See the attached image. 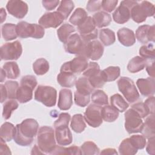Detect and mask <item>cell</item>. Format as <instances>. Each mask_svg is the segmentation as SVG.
Masks as SVG:
<instances>
[{"instance_id":"1","label":"cell","mask_w":155,"mask_h":155,"mask_svg":"<svg viewBox=\"0 0 155 155\" xmlns=\"http://www.w3.org/2000/svg\"><path fill=\"white\" fill-rule=\"evenodd\" d=\"M39 128L38 122L34 119H26L15 126L14 141L19 145L27 147L31 144Z\"/></svg>"},{"instance_id":"2","label":"cell","mask_w":155,"mask_h":155,"mask_svg":"<svg viewBox=\"0 0 155 155\" xmlns=\"http://www.w3.org/2000/svg\"><path fill=\"white\" fill-rule=\"evenodd\" d=\"M37 143L44 154H51L56 146L53 128L48 126L41 127L38 133Z\"/></svg>"},{"instance_id":"3","label":"cell","mask_w":155,"mask_h":155,"mask_svg":"<svg viewBox=\"0 0 155 155\" xmlns=\"http://www.w3.org/2000/svg\"><path fill=\"white\" fill-rule=\"evenodd\" d=\"M37 85V80L33 75H26L22 78L17 91L16 99L21 104L26 103L33 97V91Z\"/></svg>"},{"instance_id":"4","label":"cell","mask_w":155,"mask_h":155,"mask_svg":"<svg viewBox=\"0 0 155 155\" xmlns=\"http://www.w3.org/2000/svg\"><path fill=\"white\" fill-rule=\"evenodd\" d=\"M16 33L21 38L41 39L44 36L45 30L41 25L20 21L16 25Z\"/></svg>"},{"instance_id":"5","label":"cell","mask_w":155,"mask_h":155,"mask_svg":"<svg viewBox=\"0 0 155 155\" xmlns=\"http://www.w3.org/2000/svg\"><path fill=\"white\" fill-rule=\"evenodd\" d=\"M155 12L154 5L149 1H143L137 3L131 10V18L136 23L144 22L147 17L153 16Z\"/></svg>"},{"instance_id":"6","label":"cell","mask_w":155,"mask_h":155,"mask_svg":"<svg viewBox=\"0 0 155 155\" xmlns=\"http://www.w3.org/2000/svg\"><path fill=\"white\" fill-rule=\"evenodd\" d=\"M83 76L88 79L91 85L94 88H101L106 82L99 65L94 62H90L88 63L87 68L83 72Z\"/></svg>"},{"instance_id":"7","label":"cell","mask_w":155,"mask_h":155,"mask_svg":"<svg viewBox=\"0 0 155 155\" xmlns=\"http://www.w3.org/2000/svg\"><path fill=\"white\" fill-rule=\"evenodd\" d=\"M35 99L47 107H53L56 103L57 91L51 86L39 85L35 92Z\"/></svg>"},{"instance_id":"8","label":"cell","mask_w":155,"mask_h":155,"mask_svg":"<svg viewBox=\"0 0 155 155\" xmlns=\"http://www.w3.org/2000/svg\"><path fill=\"white\" fill-rule=\"evenodd\" d=\"M119 90L130 103L135 102L139 98V93L133 80L128 77H121L117 81Z\"/></svg>"},{"instance_id":"9","label":"cell","mask_w":155,"mask_h":155,"mask_svg":"<svg viewBox=\"0 0 155 155\" xmlns=\"http://www.w3.org/2000/svg\"><path fill=\"white\" fill-rule=\"evenodd\" d=\"M88 42L85 41L78 33L72 34L67 42L64 44V48L66 52L76 54L77 56H82L85 57V53Z\"/></svg>"},{"instance_id":"10","label":"cell","mask_w":155,"mask_h":155,"mask_svg":"<svg viewBox=\"0 0 155 155\" xmlns=\"http://www.w3.org/2000/svg\"><path fill=\"white\" fill-rule=\"evenodd\" d=\"M125 128L129 134L140 133L143 127V120L139 114L133 108L125 113Z\"/></svg>"},{"instance_id":"11","label":"cell","mask_w":155,"mask_h":155,"mask_svg":"<svg viewBox=\"0 0 155 155\" xmlns=\"http://www.w3.org/2000/svg\"><path fill=\"white\" fill-rule=\"evenodd\" d=\"M138 2L136 1H122L113 13V19L117 24H124L131 18V10Z\"/></svg>"},{"instance_id":"12","label":"cell","mask_w":155,"mask_h":155,"mask_svg":"<svg viewBox=\"0 0 155 155\" xmlns=\"http://www.w3.org/2000/svg\"><path fill=\"white\" fill-rule=\"evenodd\" d=\"M0 50L1 60H17L22 54V47L19 41H15L4 44Z\"/></svg>"},{"instance_id":"13","label":"cell","mask_w":155,"mask_h":155,"mask_svg":"<svg viewBox=\"0 0 155 155\" xmlns=\"http://www.w3.org/2000/svg\"><path fill=\"white\" fill-rule=\"evenodd\" d=\"M81 37L86 42H90L97 38L98 31L92 17L88 16L87 19L78 26Z\"/></svg>"},{"instance_id":"14","label":"cell","mask_w":155,"mask_h":155,"mask_svg":"<svg viewBox=\"0 0 155 155\" xmlns=\"http://www.w3.org/2000/svg\"><path fill=\"white\" fill-rule=\"evenodd\" d=\"M102 107L95 104H91L85 110L84 117L85 121L91 127L96 128L102 124L101 115Z\"/></svg>"},{"instance_id":"15","label":"cell","mask_w":155,"mask_h":155,"mask_svg":"<svg viewBox=\"0 0 155 155\" xmlns=\"http://www.w3.org/2000/svg\"><path fill=\"white\" fill-rule=\"evenodd\" d=\"M88 65V59L84 56H78L71 61L63 64L60 71L71 72L74 74L84 72Z\"/></svg>"},{"instance_id":"16","label":"cell","mask_w":155,"mask_h":155,"mask_svg":"<svg viewBox=\"0 0 155 155\" xmlns=\"http://www.w3.org/2000/svg\"><path fill=\"white\" fill-rule=\"evenodd\" d=\"M64 18L58 12H48L43 15L38 21V23L45 28H57L64 21Z\"/></svg>"},{"instance_id":"17","label":"cell","mask_w":155,"mask_h":155,"mask_svg":"<svg viewBox=\"0 0 155 155\" xmlns=\"http://www.w3.org/2000/svg\"><path fill=\"white\" fill-rule=\"evenodd\" d=\"M6 8L11 15L18 19L24 18L28 13V10L27 3L19 0H12L8 1L6 5Z\"/></svg>"},{"instance_id":"18","label":"cell","mask_w":155,"mask_h":155,"mask_svg":"<svg viewBox=\"0 0 155 155\" xmlns=\"http://www.w3.org/2000/svg\"><path fill=\"white\" fill-rule=\"evenodd\" d=\"M136 37L137 41L142 44L154 42L155 39L154 25H142L139 26L136 31Z\"/></svg>"},{"instance_id":"19","label":"cell","mask_w":155,"mask_h":155,"mask_svg":"<svg viewBox=\"0 0 155 155\" xmlns=\"http://www.w3.org/2000/svg\"><path fill=\"white\" fill-rule=\"evenodd\" d=\"M104 46L97 40L88 42L87 45L85 57L93 61L99 59L104 53Z\"/></svg>"},{"instance_id":"20","label":"cell","mask_w":155,"mask_h":155,"mask_svg":"<svg viewBox=\"0 0 155 155\" xmlns=\"http://www.w3.org/2000/svg\"><path fill=\"white\" fill-rule=\"evenodd\" d=\"M136 85L142 95L144 96H153L155 93V81L153 78H140L136 81Z\"/></svg>"},{"instance_id":"21","label":"cell","mask_w":155,"mask_h":155,"mask_svg":"<svg viewBox=\"0 0 155 155\" xmlns=\"http://www.w3.org/2000/svg\"><path fill=\"white\" fill-rule=\"evenodd\" d=\"M55 139L58 145L61 146L68 145L73 140L72 134L68 126L55 128Z\"/></svg>"},{"instance_id":"22","label":"cell","mask_w":155,"mask_h":155,"mask_svg":"<svg viewBox=\"0 0 155 155\" xmlns=\"http://www.w3.org/2000/svg\"><path fill=\"white\" fill-rule=\"evenodd\" d=\"M119 41L125 47H130L134 44L136 42L135 35L133 30L128 28H122L117 32Z\"/></svg>"},{"instance_id":"23","label":"cell","mask_w":155,"mask_h":155,"mask_svg":"<svg viewBox=\"0 0 155 155\" xmlns=\"http://www.w3.org/2000/svg\"><path fill=\"white\" fill-rule=\"evenodd\" d=\"M73 104L72 92L67 88H63L60 90L58 107L61 110H69Z\"/></svg>"},{"instance_id":"24","label":"cell","mask_w":155,"mask_h":155,"mask_svg":"<svg viewBox=\"0 0 155 155\" xmlns=\"http://www.w3.org/2000/svg\"><path fill=\"white\" fill-rule=\"evenodd\" d=\"M150 61L141 56H136L132 58L128 62L127 70L132 73H137L142 70Z\"/></svg>"},{"instance_id":"25","label":"cell","mask_w":155,"mask_h":155,"mask_svg":"<svg viewBox=\"0 0 155 155\" xmlns=\"http://www.w3.org/2000/svg\"><path fill=\"white\" fill-rule=\"evenodd\" d=\"M57 81L63 87L71 88L75 85L76 76L71 72L60 71V73L57 76Z\"/></svg>"},{"instance_id":"26","label":"cell","mask_w":155,"mask_h":155,"mask_svg":"<svg viewBox=\"0 0 155 155\" xmlns=\"http://www.w3.org/2000/svg\"><path fill=\"white\" fill-rule=\"evenodd\" d=\"M140 133L145 138H150L155 136L154 114H150L143 124Z\"/></svg>"},{"instance_id":"27","label":"cell","mask_w":155,"mask_h":155,"mask_svg":"<svg viewBox=\"0 0 155 155\" xmlns=\"http://www.w3.org/2000/svg\"><path fill=\"white\" fill-rule=\"evenodd\" d=\"M93 19L95 25L98 28H102L110 25L111 22V15L104 11L98 12L94 14Z\"/></svg>"},{"instance_id":"28","label":"cell","mask_w":155,"mask_h":155,"mask_svg":"<svg viewBox=\"0 0 155 155\" xmlns=\"http://www.w3.org/2000/svg\"><path fill=\"white\" fill-rule=\"evenodd\" d=\"M76 90L78 93L84 95H90L94 90L88 79L85 77L79 78L75 83Z\"/></svg>"},{"instance_id":"29","label":"cell","mask_w":155,"mask_h":155,"mask_svg":"<svg viewBox=\"0 0 155 155\" xmlns=\"http://www.w3.org/2000/svg\"><path fill=\"white\" fill-rule=\"evenodd\" d=\"M101 115L104 121L113 122L118 118L119 111L111 105H105L102 107Z\"/></svg>"},{"instance_id":"30","label":"cell","mask_w":155,"mask_h":155,"mask_svg":"<svg viewBox=\"0 0 155 155\" xmlns=\"http://www.w3.org/2000/svg\"><path fill=\"white\" fill-rule=\"evenodd\" d=\"M75 31V28L73 25L68 23H65L57 30V35L59 41L65 44L69 37Z\"/></svg>"},{"instance_id":"31","label":"cell","mask_w":155,"mask_h":155,"mask_svg":"<svg viewBox=\"0 0 155 155\" xmlns=\"http://www.w3.org/2000/svg\"><path fill=\"white\" fill-rule=\"evenodd\" d=\"M6 77L8 79H17L20 75V70L18 64L15 62H5L2 67Z\"/></svg>"},{"instance_id":"32","label":"cell","mask_w":155,"mask_h":155,"mask_svg":"<svg viewBox=\"0 0 155 155\" xmlns=\"http://www.w3.org/2000/svg\"><path fill=\"white\" fill-rule=\"evenodd\" d=\"M2 38L5 41H12L16 39L18 35L16 33V25L11 23H6L1 27Z\"/></svg>"},{"instance_id":"33","label":"cell","mask_w":155,"mask_h":155,"mask_svg":"<svg viewBox=\"0 0 155 155\" xmlns=\"http://www.w3.org/2000/svg\"><path fill=\"white\" fill-rule=\"evenodd\" d=\"M15 133V127L10 122H6L1 127V139H3L5 142L11 141L13 139Z\"/></svg>"},{"instance_id":"34","label":"cell","mask_w":155,"mask_h":155,"mask_svg":"<svg viewBox=\"0 0 155 155\" xmlns=\"http://www.w3.org/2000/svg\"><path fill=\"white\" fill-rule=\"evenodd\" d=\"M110 103L112 107L121 113L124 112L129 107L126 101L118 93L114 94L110 97Z\"/></svg>"},{"instance_id":"35","label":"cell","mask_w":155,"mask_h":155,"mask_svg":"<svg viewBox=\"0 0 155 155\" xmlns=\"http://www.w3.org/2000/svg\"><path fill=\"white\" fill-rule=\"evenodd\" d=\"M70 127L75 133H81L83 132L86 128V124L84 116L81 114H76L73 116Z\"/></svg>"},{"instance_id":"36","label":"cell","mask_w":155,"mask_h":155,"mask_svg":"<svg viewBox=\"0 0 155 155\" xmlns=\"http://www.w3.org/2000/svg\"><path fill=\"white\" fill-rule=\"evenodd\" d=\"M99 39L105 46L113 44L116 41L114 32L109 28L101 29L99 31Z\"/></svg>"},{"instance_id":"37","label":"cell","mask_w":155,"mask_h":155,"mask_svg":"<svg viewBox=\"0 0 155 155\" xmlns=\"http://www.w3.org/2000/svg\"><path fill=\"white\" fill-rule=\"evenodd\" d=\"M88 17L87 12L82 8H77L69 19L70 22L75 26L81 25Z\"/></svg>"},{"instance_id":"38","label":"cell","mask_w":155,"mask_h":155,"mask_svg":"<svg viewBox=\"0 0 155 155\" xmlns=\"http://www.w3.org/2000/svg\"><path fill=\"white\" fill-rule=\"evenodd\" d=\"M49 68V63L44 58H39L33 64V70L37 75L45 74L48 72Z\"/></svg>"},{"instance_id":"39","label":"cell","mask_w":155,"mask_h":155,"mask_svg":"<svg viewBox=\"0 0 155 155\" xmlns=\"http://www.w3.org/2000/svg\"><path fill=\"white\" fill-rule=\"evenodd\" d=\"M137 152V150L131 143L130 138L124 139L119 147V154L122 155H133Z\"/></svg>"},{"instance_id":"40","label":"cell","mask_w":155,"mask_h":155,"mask_svg":"<svg viewBox=\"0 0 155 155\" xmlns=\"http://www.w3.org/2000/svg\"><path fill=\"white\" fill-rule=\"evenodd\" d=\"M50 154H81L80 148L75 145L69 147H64L61 145H56Z\"/></svg>"},{"instance_id":"41","label":"cell","mask_w":155,"mask_h":155,"mask_svg":"<svg viewBox=\"0 0 155 155\" xmlns=\"http://www.w3.org/2000/svg\"><path fill=\"white\" fill-rule=\"evenodd\" d=\"M106 82H111L117 79L120 73V69L118 66H110L102 70Z\"/></svg>"},{"instance_id":"42","label":"cell","mask_w":155,"mask_h":155,"mask_svg":"<svg viewBox=\"0 0 155 155\" xmlns=\"http://www.w3.org/2000/svg\"><path fill=\"white\" fill-rule=\"evenodd\" d=\"M74 7V2L70 0H64L60 2V5L57 9L60 14H61L65 19H67Z\"/></svg>"},{"instance_id":"43","label":"cell","mask_w":155,"mask_h":155,"mask_svg":"<svg viewBox=\"0 0 155 155\" xmlns=\"http://www.w3.org/2000/svg\"><path fill=\"white\" fill-rule=\"evenodd\" d=\"M19 104L15 99H9L6 101L3 105L2 117L4 119H8L13 112L18 108Z\"/></svg>"},{"instance_id":"44","label":"cell","mask_w":155,"mask_h":155,"mask_svg":"<svg viewBox=\"0 0 155 155\" xmlns=\"http://www.w3.org/2000/svg\"><path fill=\"white\" fill-rule=\"evenodd\" d=\"M81 154L83 155H94L99 154V148L92 141L85 142L80 148Z\"/></svg>"},{"instance_id":"45","label":"cell","mask_w":155,"mask_h":155,"mask_svg":"<svg viewBox=\"0 0 155 155\" xmlns=\"http://www.w3.org/2000/svg\"><path fill=\"white\" fill-rule=\"evenodd\" d=\"M92 102L98 105H105L108 104V99L107 94L101 90L94 91L91 94Z\"/></svg>"},{"instance_id":"46","label":"cell","mask_w":155,"mask_h":155,"mask_svg":"<svg viewBox=\"0 0 155 155\" xmlns=\"http://www.w3.org/2000/svg\"><path fill=\"white\" fill-rule=\"evenodd\" d=\"M139 54L143 58L147 60L154 59V47L153 44H148L140 47L139 49Z\"/></svg>"},{"instance_id":"47","label":"cell","mask_w":155,"mask_h":155,"mask_svg":"<svg viewBox=\"0 0 155 155\" xmlns=\"http://www.w3.org/2000/svg\"><path fill=\"white\" fill-rule=\"evenodd\" d=\"M4 85L7 93V98L9 99H16L17 91L19 88L18 82L14 81H7L5 82Z\"/></svg>"},{"instance_id":"48","label":"cell","mask_w":155,"mask_h":155,"mask_svg":"<svg viewBox=\"0 0 155 155\" xmlns=\"http://www.w3.org/2000/svg\"><path fill=\"white\" fill-rule=\"evenodd\" d=\"M129 138L131 143L137 150L145 148L147 143V141L146 138L143 135L135 134L131 136Z\"/></svg>"},{"instance_id":"49","label":"cell","mask_w":155,"mask_h":155,"mask_svg":"<svg viewBox=\"0 0 155 155\" xmlns=\"http://www.w3.org/2000/svg\"><path fill=\"white\" fill-rule=\"evenodd\" d=\"M90 100V95H84L78 93L77 91H75L74 101L76 105L79 107H84L89 104Z\"/></svg>"},{"instance_id":"50","label":"cell","mask_w":155,"mask_h":155,"mask_svg":"<svg viewBox=\"0 0 155 155\" xmlns=\"http://www.w3.org/2000/svg\"><path fill=\"white\" fill-rule=\"evenodd\" d=\"M71 116L67 113H62L59 115L58 119L54 122V128L59 127L68 126Z\"/></svg>"},{"instance_id":"51","label":"cell","mask_w":155,"mask_h":155,"mask_svg":"<svg viewBox=\"0 0 155 155\" xmlns=\"http://www.w3.org/2000/svg\"><path fill=\"white\" fill-rule=\"evenodd\" d=\"M131 108L135 110L139 114L142 119L145 118V117L148 116V115H149L148 110L145 104L143 102H138L133 105L131 106Z\"/></svg>"},{"instance_id":"52","label":"cell","mask_w":155,"mask_h":155,"mask_svg":"<svg viewBox=\"0 0 155 155\" xmlns=\"http://www.w3.org/2000/svg\"><path fill=\"white\" fill-rule=\"evenodd\" d=\"M118 3L117 0H104L102 1V8L108 13L113 12Z\"/></svg>"},{"instance_id":"53","label":"cell","mask_w":155,"mask_h":155,"mask_svg":"<svg viewBox=\"0 0 155 155\" xmlns=\"http://www.w3.org/2000/svg\"><path fill=\"white\" fill-rule=\"evenodd\" d=\"M89 12H95L99 11L102 8V1L91 0L88 1L86 6Z\"/></svg>"},{"instance_id":"54","label":"cell","mask_w":155,"mask_h":155,"mask_svg":"<svg viewBox=\"0 0 155 155\" xmlns=\"http://www.w3.org/2000/svg\"><path fill=\"white\" fill-rule=\"evenodd\" d=\"M144 104L148 110L149 114H154V97L153 96L148 97Z\"/></svg>"},{"instance_id":"55","label":"cell","mask_w":155,"mask_h":155,"mask_svg":"<svg viewBox=\"0 0 155 155\" xmlns=\"http://www.w3.org/2000/svg\"><path fill=\"white\" fill-rule=\"evenodd\" d=\"M59 1H42V5L43 7L47 10L50 11L54 9L59 4Z\"/></svg>"},{"instance_id":"56","label":"cell","mask_w":155,"mask_h":155,"mask_svg":"<svg viewBox=\"0 0 155 155\" xmlns=\"http://www.w3.org/2000/svg\"><path fill=\"white\" fill-rule=\"evenodd\" d=\"M148 142L146 147V151L149 154L154 155L155 154V143L154 136L148 139Z\"/></svg>"},{"instance_id":"57","label":"cell","mask_w":155,"mask_h":155,"mask_svg":"<svg viewBox=\"0 0 155 155\" xmlns=\"http://www.w3.org/2000/svg\"><path fill=\"white\" fill-rule=\"evenodd\" d=\"M0 154L1 155L4 154H11L12 153L10 151V148L7 146V145L5 143V141H4L3 139H1V148H0Z\"/></svg>"},{"instance_id":"58","label":"cell","mask_w":155,"mask_h":155,"mask_svg":"<svg viewBox=\"0 0 155 155\" xmlns=\"http://www.w3.org/2000/svg\"><path fill=\"white\" fill-rule=\"evenodd\" d=\"M146 70L148 74V75L151 78H154V61L153 60L151 62V61L148 63L146 65Z\"/></svg>"},{"instance_id":"59","label":"cell","mask_w":155,"mask_h":155,"mask_svg":"<svg viewBox=\"0 0 155 155\" xmlns=\"http://www.w3.org/2000/svg\"><path fill=\"white\" fill-rule=\"evenodd\" d=\"M1 102L3 103L5 99L7 98V93L6 91V88L5 87V85L3 84H1Z\"/></svg>"},{"instance_id":"60","label":"cell","mask_w":155,"mask_h":155,"mask_svg":"<svg viewBox=\"0 0 155 155\" xmlns=\"http://www.w3.org/2000/svg\"><path fill=\"white\" fill-rule=\"evenodd\" d=\"M100 154H117V152L114 148H108L104 149L101 153H99Z\"/></svg>"},{"instance_id":"61","label":"cell","mask_w":155,"mask_h":155,"mask_svg":"<svg viewBox=\"0 0 155 155\" xmlns=\"http://www.w3.org/2000/svg\"><path fill=\"white\" fill-rule=\"evenodd\" d=\"M31 154H44V153L41 150L38 145H35L31 150Z\"/></svg>"},{"instance_id":"62","label":"cell","mask_w":155,"mask_h":155,"mask_svg":"<svg viewBox=\"0 0 155 155\" xmlns=\"http://www.w3.org/2000/svg\"><path fill=\"white\" fill-rule=\"evenodd\" d=\"M1 23H2L6 18V12L4 8H1Z\"/></svg>"},{"instance_id":"63","label":"cell","mask_w":155,"mask_h":155,"mask_svg":"<svg viewBox=\"0 0 155 155\" xmlns=\"http://www.w3.org/2000/svg\"><path fill=\"white\" fill-rule=\"evenodd\" d=\"M1 82H3L4 80L5 79V76H6V74H5V71H4V70L2 69V68L1 69Z\"/></svg>"}]
</instances>
